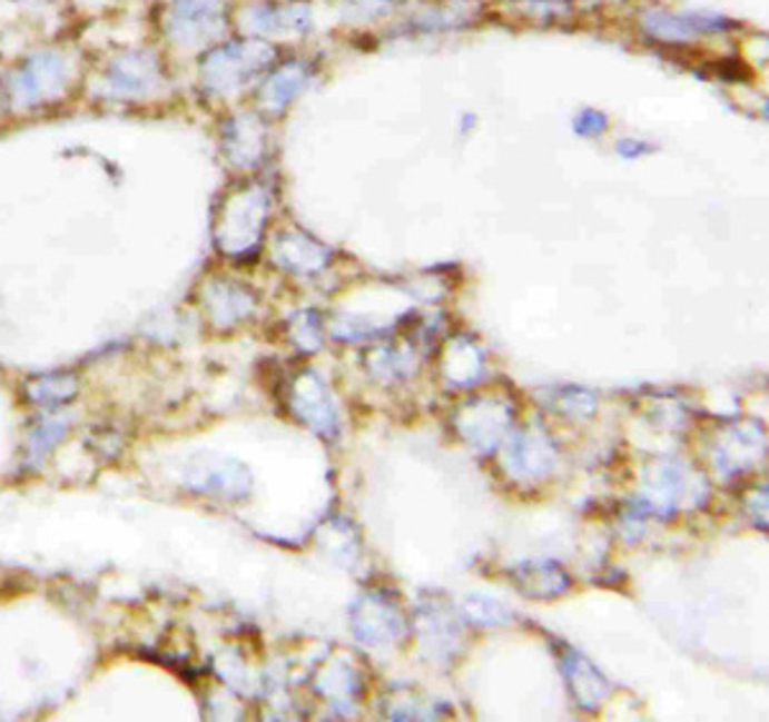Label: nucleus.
<instances>
[{
    "label": "nucleus",
    "instance_id": "15",
    "mask_svg": "<svg viewBox=\"0 0 769 722\" xmlns=\"http://www.w3.org/2000/svg\"><path fill=\"white\" fill-rule=\"evenodd\" d=\"M556 407L570 415H590L595 411V400H593V395L582 393V389H568V393L560 395Z\"/></svg>",
    "mask_w": 769,
    "mask_h": 722
},
{
    "label": "nucleus",
    "instance_id": "14",
    "mask_svg": "<svg viewBox=\"0 0 769 722\" xmlns=\"http://www.w3.org/2000/svg\"><path fill=\"white\" fill-rule=\"evenodd\" d=\"M467 613L470 617L480 620V623H503L505 617V610L501 602H493V600H485V597H472L467 600Z\"/></svg>",
    "mask_w": 769,
    "mask_h": 722
},
{
    "label": "nucleus",
    "instance_id": "12",
    "mask_svg": "<svg viewBox=\"0 0 769 722\" xmlns=\"http://www.w3.org/2000/svg\"><path fill=\"white\" fill-rule=\"evenodd\" d=\"M652 484L649 487L657 489L654 495L662 500V503H667V500H678L682 495V484H684V474L678 469V466H667V469H659V472H652Z\"/></svg>",
    "mask_w": 769,
    "mask_h": 722
},
{
    "label": "nucleus",
    "instance_id": "5",
    "mask_svg": "<svg viewBox=\"0 0 769 722\" xmlns=\"http://www.w3.org/2000/svg\"><path fill=\"white\" fill-rule=\"evenodd\" d=\"M354 631L362 641L367 643H391L401 639L403 633V620L391 602L383 597H365L354 607Z\"/></svg>",
    "mask_w": 769,
    "mask_h": 722
},
{
    "label": "nucleus",
    "instance_id": "11",
    "mask_svg": "<svg viewBox=\"0 0 769 722\" xmlns=\"http://www.w3.org/2000/svg\"><path fill=\"white\" fill-rule=\"evenodd\" d=\"M306 80L308 78L300 65L280 67V70L265 82V88H262V100L273 108H283L290 103L295 96H300V90L306 88Z\"/></svg>",
    "mask_w": 769,
    "mask_h": 722
},
{
    "label": "nucleus",
    "instance_id": "10",
    "mask_svg": "<svg viewBox=\"0 0 769 722\" xmlns=\"http://www.w3.org/2000/svg\"><path fill=\"white\" fill-rule=\"evenodd\" d=\"M515 587H519L526 597H556V594L568 590V574L562 572L556 564H523L519 572L513 574Z\"/></svg>",
    "mask_w": 769,
    "mask_h": 722
},
{
    "label": "nucleus",
    "instance_id": "6",
    "mask_svg": "<svg viewBox=\"0 0 769 722\" xmlns=\"http://www.w3.org/2000/svg\"><path fill=\"white\" fill-rule=\"evenodd\" d=\"M456 423H460V431L472 441V444L483 448V452H490V448L497 446L505 426H509V411L490 400L475 403L467 407V411L460 413Z\"/></svg>",
    "mask_w": 769,
    "mask_h": 722
},
{
    "label": "nucleus",
    "instance_id": "8",
    "mask_svg": "<svg viewBox=\"0 0 769 722\" xmlns=\"http://www.w3.org/2000/svg\"><path fill=\"white\" fill-rule=\"evenodd\" d=\"M564 674H568V684L582 708H595L608 692L605 679L598 674V669L590 664L588 659H582L580 653H568L562 659Z\"/></svg>",
    "mask_w": 769,
    "mask_h": 722
},
{
    "label": "nucleus",
    "instance_id": "13",
    "mask_svg": "<svg viewBox=\"0 0 769 722\" xmlns=\"http://www.w3.org/2000/svg\"><path fill=\"white\" fill-rule=\"evenodd\" d=\"M572 129L574 133L585 136V139H598V136H603L608 131V118L595 108H585L578 118H574Z\"/></svg>",
    "mask_w": 769,
    "mask_h": 722
},
{
    "label": "nucleus",
    "instance_id": "3",
    "mask_svg": "<svg viewBox=\"0 0 769 722\" xmlns=\"http://www.w3.org/2000/svg\"><path fill=\"white\" fill-rule=\"evenodd\" d=\"M273 55L275 49L265 41H234V44L216 47L208 57H203V85L221 96L239 90L244 82L265 70Z\"/></svg>",
    "mask_w": 769,
    "mask_h": 722
},
{
    "label": "nucleus",
    "instance_id": "7",
    "mask_svg": "<svg viewBox=\"0 0 769 722\" xmlns=\"http://www.w3.org/2000/svg\"><path fill=\"white\" fill-rule=\"evenodd\" d=\"M644 27L657 39L664 41H684L690 39L696 31H729L737 27V23L718 19V16H672L662 11H652L644 16Z\"/></svg>",
    "mask_w": 769,
    "mask_h": 722
},
{
    "label": "nucleus",
    "instance_id": "1",
    "mask_svg": "<svg viewBox=\"0 0 769 722\" xmlns=\"http://www.w3.org/2000/svg\"><path fill=\"white\" fill-rule=\"evenodd\" d=\"M72 72L62 52H37L8 72L6 100L16 106H45L57 103L70 88Z\"/></svg>",
    "mask_w": 769,
    "mask_h": 722
},
{
    "label": "nucleus",
    "instance_id": "16",
    "mask_svg": "<svg viewBox=\"0 0 769 722\" xmlns=\"http://www.w3.org/2000/svg\"><path fill=\"white\" fill-rule=\"evenodd\" d=\"M654 147H649L647 141H633V139H623L619 144V155L621 157H627V159H633V157H641V155H649Z\"/></svg>",
    "mask_w": 769,
    "mask_h": 722
},
{
    "label": "nucleus",
    "instance_id": "2",
    "mask_svg": "<svg viewBox=\"0 0 769 722\" xmlns=\"http://www.w3.org/2000/svg\"><path fill=\"white\" fill-rule=\"evenodd\" d=\"M162 65L149 49H131L111 59L98 78V96L116 103H137L162 85Z\"/></svg>",
    "mask_w": 769,
    "mask_h": 722
},
{
    "label": "nucleus",
    "instance_id": "9",
    "mask_svg": "<svg viewBox=\"0 0 769 722\" xmlns=\"http://www.w3.org/2000/svg\"><path fill=\"white\" fill-rule=\"evenodd\" d=\"M509 464L511 469H515V474H526V477L546 474L549 466L554 464V448L544 436H539V433L519 436L511 446Z\"/></svg>",
    "mask_w": 769,
    "mask_h": 722
},
{
    "label": "nucleus",
    "instance_id": "4",
    "mask_svg": "<svg viewBox=\"0 0 769 722\" xmlns=\"http://www.w3.org/2000/svg\"><path fill=\"white\" fill-rule=\"evenodd\" d=\"M226 27L224 0H172L162 29L180 47L210 44Z\"/></svg>",
    "mask_w": 769,
    "mask_h": 722
}]
</instances>
